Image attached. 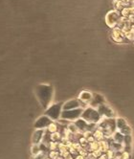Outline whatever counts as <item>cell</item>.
Wrapping results in <instances>:
<instances>
[{"mask_svg": "<svg viewBox=\"0 0 134 159\" xmlns=\"http://www.w3.org/2000/svg\"><path fill=\"white\" fill-rule=\"evenodd\" d=\"M81 108V102L79 99H72L66 101L62 105V110H72Z\"/></svg>", "mask_w": 134, "mask_h": 159, "instance_id": "cell-7", "label": "cell"}, {"mask_svg": "<svg viewBox=\"0 0 134 159\" xmlns=\"http://www.w3.org/2000/svg\"><path fill=\"white\" fill-rule=\"evenodd\" d=\"M81 108H77V109H72V110H62L60 115V119L68 121V122H75L76 120L80 119L82 113Z\"/></svg>", "mask_w": 134, "mask_h": 159, "instance_id": "cell-4", "label": "cell"}, {"mask_svg": "<svg viewBox=\"0 0 134 159\" xmlns=\"http://www.w3.org/2000/svg\"><path fill=\"white\" fill-rule=\"evenodd\" d=\"M120 133L123 134V136H126V135H131V132H132V129L128 125V126H126V127H123L122 129H120L118 130Z\"/></svg>", "mask_w": 134, "mask_h": 159, "instance_id": "cell-16", "label": "cell"}, {"mask_svg": "<svg viewBox=\"0 0 134 159\" xmlns=\"http://www.w3.org/2000/svg\"><path fill=\"white\" fill-rule=\"evenodd\" d=\"M102 103H105V100L104 98V96L98 94V93H95L93 94V97H92L91 102L88 103V106L93 108H97L99 106L102 105Z\"/></svg>", "mask_w": 134, "mask_h": 159, "instance_id": "cell-8", "label": "cell"}, {"mask_svg": "<svg viewBox=\"0 0 134 159\" xmlns=\"http://www.w3.org/2000/svg\"><path fill=\"white\" fill-rule=\"evenodd\" d=\"M112 139H113V142L114 143H117V144H123V135L119 132L118 130L115 131L114 134L111 136Z\"/></svg>", "mask_w": 134, "mask_h": 159, "instance_id": "cell-13", "label": "cell"}, {"mask_svg": "<svg viewBox=\"0 0 134 159\" xmlns=\"http://www.w3.org/2000/svg\"><path fill=\"white\" fill-rule=\"evenodd\" d=\"M97 111L99 115L101 116L102 119H109V118H114L115 112L110 106H108L106 103H102V105L99 106L97 108Z\"/></svg>", "mask_w": 134, "mask_h": 159, "instance_id": "cell-5", "label": "cell"}, {"mask_svg": "<svg viewBox=\"0 0 134 159\" xmlns=\"http://www.w3.org/2000/svg\"><path fill=\"white\" fill-rule=\"evenodd\" d=\"M73 123L75 124V126H76V127H77V129H78L79 132L84 133L85 131H87V129H88V123L85 122L83 119L80 118V119L76 120Z\"/></svg>", "mask_w": 134, "mask_h": 159, "instance_id": "cell-11", "label": "cell"}, {"mask_svg": "<svg viewBox=\"0 0 134 159\" xmlns=\"http://www.w3.org/2000/svg\"><path fill=\"white\" fill-rule=\"evenodd\" d=\"M129 1L130 0H122V3H123V5H128Z\"/></svg>", "mask_w": 134, "mask_h": 159, "instance_id": "cell-20", "label": "cell"}, {"mask_svg": "<svg viewBox=\"0 0 134 159\" xmlns=\"http://www.w3.org/2000/svg\"><path fill=\"white\" fill-rule=\"evenodd\" d=\"M123 147H131L132 145V136L131 135H126L123 136Z\"/></svg>", "mask_w": 134, "mask_h": 159, "instance_id": "cell-17", "label": "cell"}, {"mask_svg": "<svg viewBox=\"0 0 134 159\" xmlns=\"http://www.w3.org/2000/svg\"><path fill=\"white\" fill-rule=\"evenodd\" d=\"M92 97H93V94H92L91 92H89V91H81V94L79 95V100H80L81 102L88 105V103L91 102Z\"/></svg>", "mask_w": 134, "mask_h": 159, "instance_id": "cell-12", "label": "cell"}, {"mask_svg": "<svg viewBox=\"0 0 134 159\" xmlns=\"http://www.w3.org/2000/svg\"><path fill=\"white\" fill-rule=\"evenodd\" d=\"M66 129L69 131V133H72V134H76L77 132H79L76 126H75V124L73 122L68 124V125L66 126Z\"/></svg>", "mask_w": 134, "mask_h": 159, "instance_id": "cell-19", "label": "cell"}, {"mask_svg": "<svg viewBox=\"0 0 134 159\" xmlns=\"http://www.w3.org/2000/svg\"><path fill=\"white\" fill-rule=\"evenodd\" d=\"M44 134H45V130L44 129H36L35 132L32 135V143L36 145H39L42 142Z\"/></svg>", "mask_w": 134, "mask_h": 159, "instance_id": "cell-9", "label": "cell"}, {"mask_svg": "<svg viewBox=\"0 0 134 159\" xmlns=\"http://www.w3.org/2000/svg\"><path fill=\"white\" fill-rule=\"evenodd\" d=\"M40 153H41V151H40L39 145L33 144L32 145V148H31V153H32L33 156H36V155L39 154Z\"/></svg>", "mask_w": 134, "mask_h": 159, "instance_id": "cell-18", "label": "cell"}, {"mask_svg": "<svg viewBox=\"0 0 134 159\" xmlns=\"http://www.w3.org/2000/svg\"><path fill=\"white\" fill-rule=\"evenodd\" d=\"M36 94L42 108H47L53 99L54 89L51 85L39 84L36 89Z\"/></svg>", "mask_w": 134, "mask_h": 159, "instance_id": "cell-1", "label": "cell"}, {"mask_svg": "<svg viewBox=\"0 0 134 159\" xmlns=\"http://www.w3.org/2000/svg\"><path fill=\"white\" fill-rule=\"evenodd\" d=\"M62 105L61 103H53V105H50L45 110V114L47 117L53 121V122H56L60 119V115L61 112H62Z\"/></svg>", "mask_w": 134, "mask_h": 159, "instance_id": "cell-3", "label": "cell"}, {"mask_svg": "<svg viewBox=\"0 0 134 159\" xmlns=\"http://www.w3.org/2000/svg\"><path fill=\"white\" fill-rule=\"evenodd\" d=\"M53 121L46 115H42L37 118V120L35 122V129H44L45 130Z\"/></svg>", "mask_w": 134, "mask_h": 159, "instance_id": "cell-6", "label": "cell"}, {"mask_svg": "<svg viewBox=\"0 0 134 159\" xmlns=\"http://www.w3.org/2000/svg\"><path fill=\"white\" fill-rule=\"evenodd\" d=\"M119 15L117 12H111L106 15V23L110 27H114L119 22Z\"/></svg>", "mask_w": 134, "mask_h": 159, "instance_id": "cell-10", "label": "cell"}, {"mask_svg": "<svg viewBox=\"0 0 134 159\" xmlns=\"http://www.w3.org/2000/svg\"><path fill=\"white\" fill-rule=\"evenodd\" d=\"M128 126V122H126V119L123 118H117L116 119V129L117 130L122 129L123 127Z\"/></svg>", "mask_w": 134, "mask_h": 159, "instance_id": "cell-14", "label": "cell"}, {"mask_svg": "<svg viewBox=\"0 0 134 159\" xmlns=\"http://www.w3.org/2000/svg\"><path fill=\"white\" fill-rule=\"evenodd\" d=\"M47 132H49L50 134L51 133H55V132H58V124H56V123H51L50 125H49V127H47V129H45Z\"/></svg>", "mask_w": 134, "mask_h": 159, "instance_id": "cell-15", "label": "cell"}, {"mask_svg": "<svg viewBox=\"0 0 134 159\" xmlns=\"http://www.w3.org/2000/svg\"><path fill=\"white\" fill-rule=\"evenodd\" d=\"M81 118L83 119L85 122H87L88 124H97V125L102 120L101 116L99 115V113L97 111V109L90 108V106H88V108L82 110Z\"/></svg>", "mask_w": 134, "mask_h": 159, "instance_id": "cell-2", "label": "cell"}]
</instances>
